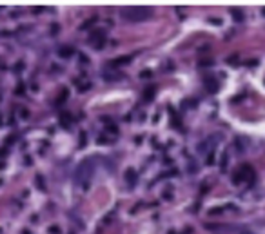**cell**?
I'll list each match as a JSON object with an SVG mask.
<instances>
[{
    "instance_id": "cell-1",
    "label": "cell",
    "mask_w": 265,
    "mask_h": 234,
    "mask_svg": "<svg viewBox=\"0 0 265 234\" xmlns=\"http://www.w3.org/2000/svg\"><path fill=\"white\" fill-rule=\"evenodd\" d=\"M151 15H153V9H147V7H126L120 11V16L127 22H142Z\"/></svg>"
}]
</instances>
